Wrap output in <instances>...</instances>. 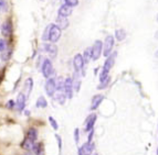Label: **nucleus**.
Masks as SVG:
<instances>
[{
	"label": "nucleus",
	"mask_w": 158,
	"mask_h": 155,
	"mask_svg": "<svg viewBox=\"0 0 158 155\" xmlns=\"http://www.w3.org/2000/svg\"><path fill=\"white\" fill-rule=\"evenodd\" d=\"M34 144H35V143H34L33 141H31L30 139L26 138V139L23 140V142H22L21 146L23 147L24 150H27V151H32V150H33Z\"/></svg>",
	"instance_id": "obj_19"
},
{
	"label": "nucleus",
	"mask_w": 158,
	"mask_h": 155,
	"mask_svg": "<svg viewBox=\"0 0 158 155\" xmlns=\"http://www.w3.org/2000/svg\"><path fill=\"white\" fill-rule=\"evenodd\" d=\"M61 37V29L56 24H50L49 25V41L51 43L58 42Z\"/></svg>",
	"instance_id": "obj_2"
},
{
	"label": "nucleus",
	"mask_w": 158,
	"mask_h": 155,
	"mask_svg": "<svg viewBox=\"0 0 158 155\" xmlns=\"http://www.w3.org/2000/svg\"><path fill=\"white\" fill-rule=\"evenodd\" d=\"M77 152H79V155H83V153H82V151H81L80 147H79V150H77Z\"/></svg>",
	"instance_id": "obj_34"
},
{
	"label": "nucleus",
	"mask_w": 158,
	"mask_h": 155,
	"mask_svg": "<svg viewBox=\"0 0 158 155\" xmlns=\"http://www.w3.org/2000/svg\"><path fill=\"white\" fill-rule=\"evenodd\" d=\"M35 106H37L38 108H45V107H47V106H48V103H47V100H45V98L43 97V96H41V97L38 98Z\"/></svg>",
	"instance_id": "obj_24"
},
{
	"label": "nucleus",
	"mask_w": 158,
	"mask_h": 155,
	"mask_svg": "<svg viewBox=\"0 0 158 155\" xmlns=\"http://www.w3.org/2000/svg\"><path fill=\"white\" fill-rule=\"evenodd\" d=\"M7 9V2H6L5 0H0V12L1 11H6Z\"/></svg>",
	"instance_id": "obj_29"
},
{
	"label": "nucleus",
	"mask_w": 158,
	"mask_h": 155,
	"mask_svg": "<svg viewBox=\"0 0 158 155\" xmlns=\"http://www.w3.org/2000/svg\"><path fill=\"white\" fill-rule=\"evenodd\" d=\"M115 56H116V53H113V55L108 56L107 60H105V63H104V65H103V68H102V72H101L100 74V80L101 83L103 82V80H105L108 76V73H110V71L112 69V67H113L114 65V62H115Z\"/></svg>",
	"instance_id": "obj_1"
},
{
	"label": "nucleus",
	"mask_w": 158,
	"mask_h": 155,
	"mask_svg": "<svg viewBox=\"0 0 158 155\" xmlns=\"http://www.w3.org/2000/svg\"><path fill=\"white\" fill-rule=\"evenodd\" d=\"M64 2H65L66 6L69 7H77L79 5V0H64Z\"/></svg>",
	"instance_id": "obj_27"
},
{
	"label": "nucleus",
	"mask_w": 158,
	"mask_h": 155,
	"mask_svg": "<svg viewBox=\"0 0 158 155\" xmlns=\"http://www.w3.org/2000/svg\"><path fill=\"white\" fill-rule=\"evenodd\" d=\"M12 23H11L10 20H7L5 23L1 25V33H2L5 37H10L12 34Z\"/></svg>",
	"instance_id": "obj_11"
},
{
	"label": "nucleus",
	"mask_w": 158,
	"mask_h": 155,
	"mask_svg": "<svg viewBox=\"0 0 158 155\" xmlns=\"http://www.w3.org/2000/svg\"><path fill=\"white\" fill-rule=\"evenodd\" d=\"M43 48H44L45 52H47L50 56H52V57H56V54H58V48H56V46L54 44L45 43V44L43 45Z\"/></svg>",
	"instance_id": "obj_13"
},
{
	"label": "nucleus",
	"mask_w": 158,
	"mask_h": 155,
	"mask_svg": "<svg viewBox=\"0 0 158 155\" xmlns=\"http://www.w3.org/2000/svg\"><path fill=\"white\" fill-rule=\"evenodd\" d=\"M102 52H103V43L102 41L98 40V41H95L94 45L92 46V60H98L101 57V55H102Z\"/></svg>",
	"instance_id": "obj_7"
},
{
	"label": "nucleus",
	"mask_w": 158,
	"mask_h": 155,
	"mask_svg": "<svg viewBox=\"0 0 158 155\" xmlns=\"http://www.w3.org/2000/svg\"><path fill=\"white\" fill-rule=\"evenodd\" d=\"M56 141H58L59 150H60V152H61V150H62V139H61V137L59 134H56Z\"/></svg>",
	"instance_id": "obj_30"
},
{
	"label": "nucleus",
	"mask_w": 158,
	"mask_h": 155,
	"mask_svg": "<svg viewBox=\"0 0 158 155\" xmlns=\"http://www.w3.org/2000/svg\"><path fill=\"white\" fill-rule=\"evenodd\" d=\"M0 28H1V25H0Z\"/></svg>",
	"instance_id": "obj_38"
},
{
	"label": "nucleus",
	"mask_w": 158,
	"mask_h": 155,
	"mask_svg": "<svg viewBox=\"0 0 158 155\" xmlns=\"http://www.w3.org/2000/svg\"><path fill=\"white\" fill-rule=\"evenodd\" d=\"M82 151V153H83V155H91L93 152V150H94V143L92 142H86L83 144V146L80 147Z\"/></svg>",
	"instance_id": "obj_14"
},
{
	"label": "nucleus",
	"mask_w": 158,
	"mask_h": 155,
	"mask_svg": "<svg viewBox=\"0 0 158 155\" xmlns=\"http://www.w3.org/2000/svg\"><path fill=\"white\" fill-rule=\"evenodd\" d=\"M79 129H75L74 130V141H75V143H79Z\"/></svg>",
	"instance_id": "obj_32"
},
{
	"label": "nucleus",
	"mask_w": 158,
	"mask_h": 155,
	"mask_svg": "<svg viewBox=\"0 0 158 155\" xmlns=\"http://www.w3.org/2000/svg\"><path fill=\"white\" fill-rule=\"evenodd\" d=\"M83 60H84V63H89L91 60H92V48H85L84 54H83Z\"/></svg>",
	"instance_id": "obj_21"
},
{
	"label": "nucleus",
	"mask_w": 158,
	"mask_h": 155,
	"mask_svg": "<svg viewBox=\"0 0 158 155\" xmlns=\"http://www.w3.org/2000/svg\"><path fill=\"white\" fill-rule=\"evenodd\" d=\"M73 79L71 77H68L64 82V92H65L68 99H71L73 97Z\"/></svg>",
	"instance_id": "obj_8"
},
{
	"label": "nucleus",
	"mask_w": 158,
	"mask_h": 155,
	"mask_svg": "<svg viewBox=\"0 0 158 155\" xmlns=\"http://www.w3.org/2000/svg\"><path fill=\"white\" fill-rule=\"evenodd\" d=\"M92 155H98V154H96V153H94V154H92Z\"/></svg>",
	"instance_id": "obj_36"
},
{
	"label": "nucleus",
	"mask_w": 158,
	"mask_h": 155,
	"mask_svg": "<svg viewBox=\"0 0 158 155\" xmlns=\"http://www.w3.org/2000/svg\"><path fill=\"white\" fill-rule=\"evenodd\" d=\"M114 42H115V40H114L113 35H107L105 37V41H104V44H103V55L105 56V57H108L110 54L112 53Z\"/></svg>",
	"instance_id": "obj_3"
},
{
	"label": "nucleus",
	"mask_w": 158,
	"mask_h": 155,
	"mask_svg": "<svg viewBox=\"0 0 158 155\" xmlns=\"http://www.w3.org/2000/svg\"><path fill=\"white\" fill-rule=\"evenodd\" d=\"M26 101H27V97L23 92H20L17 97V101H16V107L19 111H22L26 107Z\"/></svg>",
	"instance_id": "obj_10"
},
{
	"label": "nucleus",
	"mask_w": 158,
	"mask_h": 155,
	"mask_svg": "<svg viewBox=\"0 0 158 155\" xmlns=\"http://www.w3.org/2000/svg\"><path fill=\"white\" fill-rule=\"evenodd\" d=\"M84 60H83V55L81 54H77L73 58V66H74V71L77 73H82V76H85V73L83 71V67H84Z\"/></svg>",
	"instance_id": "obj_4"
},
{
	"label": "nucleus",
	"mask_w": 158,
	"mask_h": 155,
	"mask_svg": "<svg viewBox=\"0 0 158 155\" xmlns=\"http://www.w3.org/2000/svg\"><path fill=\"white\" fill-rule=\"evenodd\" d=\"M23 155H31V154H29V153H27V154H23Z\"/></svg>",
	"instance_id": "obj_35"
},
{
	"label": "nucleus",
	"mask_w": 158,
	"mask_h": 155,
	"mask_svg": "<svg viewBox=\"0 0 158 155\" xmlns=\"http://www.w3.org/2000/svg\"><path fill=\"white\" fill-rule=\"evenodd\" d=\"M96 114L95 113H92V114H90V116L87 117L86 120H85V131L86 132H91L92 130H94L93 128H94V124L95 122H96Z\"/></svg>",
	"instance_id": "obj_9"
},
{
	"label": "nucleus",
	"mask_w": 158,
	"mask_h": 155,
	"mask_svg": "<svg viewBox=\"0 0 158 155\" xmlns=\"http://www.w3.org/2000/svg\"><path fill=\"white\" fill-rule=\"evenodd\" d=\"M104 97L102 95H95L94 97L92 98V105H91V110L94 111L98 108V106L101 105V103L103 101Z\"/></svg>",
	"instance_id": "obj_15"
},
{
	"label": "nucleus",
	"mask_w": 158,
	"mask_h": 155,
	"mask_svg": "<svg viewBox=\"0 0 158 155\" xmlns=\"http://www.w3.org/2000/svg\"><path fill=\"white\" fill-rule=\"evenodd\" d=\"M49 122H50V124H51V126L53 128V130H58L59 129V124H58V122L56 121V119L53 118V117H49Z\"/></svg>",
	"instance_id": "obj_26"
},
{
	"label": "nucleus",
	"mask_w": 158,
	"mask_h": 155,
	"mask_svg": "<svg viewBox=\"0 0 158 155\" xmlns=\"http://www.w3.org/2000/svg\"><path fill=\"white\" fill-rule=\"evenodd\" d=\"M32 152L35 155H43V146L41 143H35L33 146V150Z\"/></svg>",
	"instance_id": "obj_23"
},
{
	"label": "nucleus",
	"mask_w": 158,
	"mask_h": 155,
	"mask_svg": "<svg viewBox=\"0 0 158 155\" xmlns=\"http://www.w3.org/2000/svg\"><path fill=\"white\" fill-rule=\"evenodd\" d=\"M27 138L30 139L31 141H33V142H35V140L38 139L37 129H34V128H30V129L28 130V133H27Z\"/></svg>",
	"instance_id": "obj_20"
},
{
	"label": "nucleus",
	"mask_w": 158,
	"mask_h": 155,
	"mask_svg": "<svg viewBox=\"0 0 158 155\" xmlns=\"http://www.w3.org/2000/svg\"><path fill=\"white\" fill-rule=\"evenodd\" d=\"M32 88H33V79L32 78H27L26 82L23 84V94L26 95V97L28 98L30 96L32 91Z\"/></svg>",
	"instance_id": "obj_12"
},
{
	"label": "nucleus",
	"mask_w": 158,
	"mask_h": 155,
	"mask_svg": "<svg viewBox=\"0 0 158 155\" xmlns=\"http://www.w3.org/2000/svg\"><path fill=\"white\" fill-rule=\"evenodd\" d=\"M15 106H16V103H15L13 100H9L8 103L6 105V107L8 108V109H13V108H15Z\"/></svg>",
	"instance_id": "obj_31"
},
{
	"label": "nucleus",
	"mask_w": 158,
	"mask_h": 155,
	"mask_svg": "<svg viewBox=\"0 0 158 155\" xmlns=\"http://www.w3.org/2000/svg\"><path fill=\"white\" fill-rule=\"evenodd\" d=\"M66 95L64 91H58L56 92V95H54V99H56V101L58 103H60V105H64L65 103V100H66Z\"/></svg>",
	"instance_id": "obj_17"
},
{
	"label": "nucleus",
	"mask_w": 158,
	"mask_h": 155,
	"mask_svg": "<svg viewBox=\"0 0 158 155\" xmlns=\"http://www.w3.org/2000/svg\"><path fill=\"white\" fill-rule=\"evenodd\" d=\"M41 72H42V75L45 78H50V76L53 74V66H52V62H51L49 58H45L43 60L42 66H41Z\"/></svg>",
	"instance_id": "obj_5"
},
{
	"label": "nucleus",
	"mask_w": 158,
	"mask_h": 155,
	"mask_svg": "<svg viewBox=\"0 0 158 155\" xmlns=\"http://www.w3.org/2000/svg\"><path fill=\"white\" fill-rule=\"evenodd\" d=\"M58 13H59V16L60 17L68 18V17L72 13V8L71 7H69V6H66V5H63L60 9H59Z\"/></svg>",
	"instance_id": "obj_16"
},
{
	"label": "nucleus",
	"mask_w": 158,
	"mask_h": 155,
	"mask_svg": "<svg viewBox=\"0 0 158 155\" xmlns=\"http://www.w3.org/2000/svg\"><path fill=\"white\" fill-rule=\"evenodd\" d=\"M110 82H111V77H107V78L105 79V80H103L102 83H101V85H98V89H105L106 87L108 86V84H110Z\"/></svg>",
	"instance_id": "obj_25"
},
{
	"label": "nucleus",
	"mask_w": 158,
	"mask_h": 155,
	"mask_svg": "<svg viewBox=\"0 0 158 155\" xmlns=\"http://www.w3.org/2000/svg\"><path fill=\"white\" fill-rule=\"evenodd\" d=\"M93 134H94V130L89 133V137H87V142H92V139H93Z\"/></svg>",
	"instance_id": "obj_33"
},
{
	"label": "nucleus",
	"mask_w": 158,
	"mask_h": 155,
	"mask_svg": "<svg viewBox=\"0 0 158 155\" xmlns=\"http://www.w3.org/2000/svg\"><path fill=\"white\" fill-rule=\"evenodd\" d=\"M56 25H58L61 30L66 29L69 25V22H68V20H66V18H63V17L59 16L58 18H56Z\"/></svg>",
	"instance_id": "obj_18"
},
{
	"label": "nucleus",
	"mask_w": 158,
	"mask_h": 155,
	"mask_svg": "<svg viewBox=\"0 0 158 155\" xmlns=\"http://www.w3.org/2000/svg\"><path fill=\"white\" fill-rule=\"evenodd\" d=\"M7 50V42L6 40L0 39V52H5Z\"/></svg>",
	"instance_id": "obj_28"
},
{
	"label": "nucleus",
	"mask_w": 158,
	"mask_h": 155,
	"mask_svg": "<svg viewBox=\"0 0 158 155\" xmlns=\"http://www.w3.org/2000/svg\"><path fill=\"white\" fill-rule=\"evenodd\" d=\"M44 89L45 92H47V95L49 97H54L56 95V79L54 78H49L47 80L44 85Z\"/></svg>",
	"instance_id": "obj_6"
},
{
	"label": "nucleus",
	"mask_w": 158,
	"mask_h": 155,
	"mask_svg": "<svg viewBox=\"0 0 158 155\" xmlns=\"http://www.w3.org/2000/svg\"><path fill=\"white\" fill-rule=\"evenodd\" d=\"M115 37L117 41H123V40H125V37H126V32L124 31L123 29H118L115 31Z\"/></svg>",
	"instance_id": "obj_22"
},
{
	"label": "nucleus",
	"mask_w": 158,
	"mask_h": 155,
	"mask_svg": "<svg viewBox=\"0 0 158 155\" xmlns=\"http://www.w3.org/2000/svg\"><path fill=\"white\" fill-rule=\"evenodd\" d=\"M157 155H158V149H157Z\"/></svg>",
	"instance_id": "obj_37"
}]
</instances>
